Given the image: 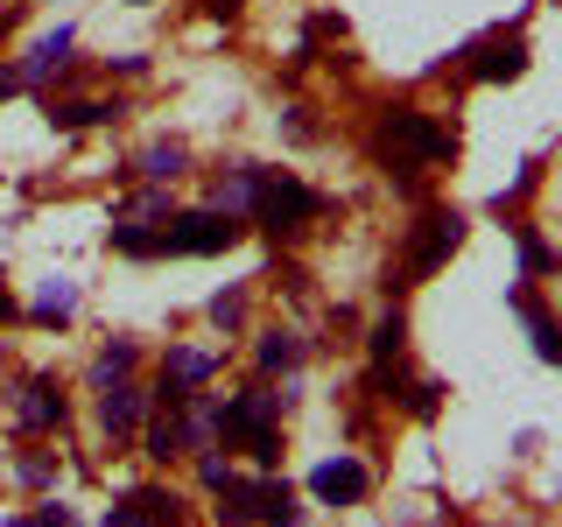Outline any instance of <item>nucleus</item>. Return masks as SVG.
<instances>
[{
	"mask_svg": "<svg viewBox=\"0 0 562 527\" xmlns=\"http://www.w3.org/2000/svg\"><path fill=\"white\" fill-rule=\"evenodd\" d=\"M70 310H78V289H70L64 274H57V281H43V295H35V316H43V324H64Z\"/></svg>",
	"mask_w": 562,
	"mask_h": 527,
	"instance_id": "nucleus-13",
	"label": "nucleus"
},
{
	"mask_svg": "<svg viewBox=\"0 0 562 527\" xmlns=\"http://www.w3.org/2000/svg\"><path fill=\"white\" fill-rule=\"evenodd\" d=\"M8 316H14V303H8V295H0V324H8Z\"/></svg>",
	"mask_w": 562,
	"mask_h": 527,
	"instance_id": "nucleus-26",
	"label": "nucleus"
},
{
	"mask_svg": "<svg viewBox=\"0 0 562 527\" xmlns=\"http://www.w3.org/2000/svg\"><path fill=\"white\" fill-rule=\"evenodd\" d=\"M105 527H140V514H134V506H120V514H105Z\"/></svg>",
	"mask_w": 562,
	"mask_h": 527,
	"instance_id": "nucleus-24",
	"label": "nucleus"
},
{
	"mask_svg": "<svg viewBox=\"0 0 562 527\" xmlns=\"http://www.w3.org/2000/svg\"><path fill=\"white\" fill-rule=\"evenodd\" d=\"M394 351H401V316H386L373 330V359H394Z\"/></svg>",
	"mask_w": 562,
	"mask_h": 527,
	"instance_id": "nucleus-21",
	"label": "nucleus"
},
{
	"mask_svg": "<svg viewBox=\"0 0 562 527\" xmlns=\"http://www.w3.org/2000/svg\"><path fill=\"white\" fill-rule=\"evenodd\" d=\"M295 359H303V345H295L289 330H274V338L260 345V366H268V373H274V366H295Z\"/></svg>",
	"mask_w": 562,
	"mask_h": 527,
	"instance_id": "nucleus-17",
	"label": "nucleus"
},
{
	"mask_svg": "<svg viewBox=\"0 0 562 527\" xmlns=\"http://www.w3.org/2000/svg\"><path fill=\"white\" fill-rule=\"evenodd\" d=\"M310 485H316V500L351 506V500L366 492V464H359V457H330V464H316V471H310Z\"/></svg>",
	"mask_w": 562,
	"mask_h": 527,
	"instance_id": "nucleus-4",
	"label": "nucleus"
},
{
	"mask_svg": "<svg viewBox=\"0 0 562 527\" xmlns=\"http://www.w3.org/2000/svg\"><path fill=\"white\" fill-rule=\"evenodd\" d=\"M183 450V429H176V422H155L148 429V457H176Z\"/></svg>",
	"mask_w": 562,
	"mask_h": 527,
	"instance_id": "nucleus-18",
	"label": "nucleus"
},
{
	"mask_svg": "<svg viewBox=\"0 0 562 527\" xmlns=\"http://www.w3.org/2000/svg\"><path fill=\"white\" fill-rule=\"evenodd\" d=\"M520 43H492L485 57H479V78H520Z\"/></svg>",
	"mask_w": 562,
	"mask_h": 527,
	"instance_id": "nucleus-15",
	"label": "nucleus"
},
{
	"mask_svg": "<svg viewBox=\"0 0 562 527\" xmlns=\"http://www.w3.org/2000/svg\"><path fill=\"white\" fill-rule=\"evenodd\" d=\"M211 316H218V324H239V295H233V289L211 295Z\"/></svg>",
	"mask_w": 562,
	"mask_h": 527,
	"instance_id": "nucleus-22",
	"label": "nucleus"
},
{
	"mask_svg": "<svg viewBox=\"0 0 562 527\" xmlns=\"http://www.w3.org/2000/svg\"><path fill=\"white\" fill-rule=\"evenodd\" d=\"M127 506L140 514V527H176V520H183V500H176V492H162V485H140Z\"/></svg>",
	"mask_w": 562,
	"mask_h": 527,
	"instance_id": "nucleus-9",
	"label": "nucleus"
},
{
	"mask_svg": "<svg viewBox=\"0 0 562 527\" xmlns=\"http://www.w3.org/2000/svg\"><path fill=\"white\" fill-rule=\"evenodd\" d=\"M99 422H105L113 444H120V436H134L140 429V394H134V386H113V394L99 401Z\"/></svg>",
	"mask_w": 562,
	"mask_h": 527,
	"instance_id": "nucleus-8",
	"label": "nucleus"
},
{
	"mask_svg": "<svg viewBox=\"0 0 562 527\" xmlns=\"http://www.w3.org/2000/svg\"><path fill=\"white\" fill-rule=\"evenodd\" d=\"M8 22H14V8H0V29H8Z\"/></svg>",
	"mask_w": 562,
	"mask_h": 527,
	"instance_id": "nucleus-27",
	"label": "nucleus"
},
{
	"mask_svg": "<svg viewBox=\"0 0 562 527\" xmlns=\"http://www.w3.org/2000/svg\"><path fill=\"white\" fill-rule=\"evenodd\" d=\"M57 127H92V120H120V105H99V99H70V105H57Z\"/></svg>",
	"mask_w": 562,
	"mask_h": 527,
	"instance_id": "nucleus-14",
	"label": "nucleus"
},
{
	"mask_svg": "<svg viewBox=\"0 0 562 527\" xmlns=\"http://www.w3.org/2000/svg\"><path fill=\"white\" fill-rule=\"evenodd\" d=\"M22 422H29V429H57V422H64V394L49 380H29L22 386Z\"/></svg>",
	"mask_w": 562,
	"mask_h": 527,
	"instance_id": "nucleus-7",
	"label": "nucleus"
},
{
	"mask_svg": "<svg viewBox=\"0 0 562 527\" xmlns=\"http://www.w3.org/2000/svg\"><path fill=\"white\" fill-rule=\"evenodd\" d=\"M64 57H70V29H49L43 43L29 49V64H22V85H43V78H49V70H57Z\"/></svg>",
	"mask_w": 562,
	"mask_h": 527,
	"instance_id": "nucleus-10",
	"label": "nucleus"
},
{
	"mask_svg": "<svg viewBox=\"0 0 562 527\" xmlns=\"http://www.w3.org/2000/svg\"><path fill=\"white\" fill-rule=\"evenodd\" d=\"M239 225L225 218V211H183V218H169L162 233H155V254H218V246H233Z\"/></svg>",
	"mask_w": 562,
	"mask_h": 527,
	"instance_id": "nucleus-2",
	"label": "nucleus"
},
{
	"mask_svg": "<svg viewBox=\"0 0 562 527\" xmlns=\"http://www.w3.org/2000/svg\"><path fill=\"white\" fill-rule=\"evenodd\" d=\"M373 155L386 162V176H394V183H415V162H443V155H450V134L436 127L429 113H408V105H401V113L380 120Z\"/></svg>",
	"mask_w": 562,
	"mask_h": 527,
	"instance_id": "nucleus-1",
	"label": "nucleus"
},
{
	"mask_svg": "<svg viewBox=\"0 0 562 527\" xmlns=\"http://www.w3.org/2000/svg\"><path fill=\"white\" fill-rule=\"evenodd\" d=\"M14 85H22V70H8V64H0V99H8Z\"/></svg>",
	"mask_w": 562,
	"mask_h": 527,
	"instance_id": "nucleus-25",
	"label": "nucleus"
},
{
	"mask_svg": "<svg viewBox=\"0 0 562 527\" xmlns=\"http://www.w3.org/2000/svg\"><path fill=\"white\" fill-rule=\"evenodd\" d=\"M457 239H464V218H457V211H429V218H422V233H415V268L429 274Z\"/></svg>",
	"mask_w": 562,
	"mask_h": 527,
	"instance_id": "nucleus-5",
	"label": "nucleus"
},
{
	"mask_svg": "<svg viewBox=\"0 0 562 527\" xmlns=\"http://www.w3.org/2000/svg\"><path fill=\"white\" fill-rule=\"evenodd\" d=\"M29 527H70V514H64V506H43V514H35Z\"/></svg>",
	"mask_w": 562,
	"mask_h": 527,
	"instance_id": "nucleus-23",
	"label": "nucleus"
},
{
	"mask_svg": "<svg viewBox=\"0 0 562 527\" xmlns=\"http://www.w3.org/2000/svg\"><path fill=\"white\" fill-rule=\"evenodd\" d=\"M134 169H140V176H155V183H176V176L190 169V148H183V141H148Z\"/></svg>",
	"mask_w": 562,
	"mask_h": 527,
	"instance_id": "nucleus-6",
	"label": "nucleus"
},
{
	"mask_svg": "<svg viewBox=\"0 0 562 527\" xmlns=\"http://www.w3.org/2000/svg\"><path fill=\"white\" fill-rule=\"evenodd\" d=\"M254 520H268V527H295V520H303V506H295V492H289V485H260Z\"/></svg>",
	"mask_w": 562,
	"mask_h": 527,
	"instance_id": "nucleus-11",
	"label": "nucleus"
},
{
	"mask_svg": "<svg viewBox=\"0 0 562 527\" xmlns=\"http://www.w3.org/2000/svg\"><path fill=\"white\" fill-rule=\"evenodd\" d=\"M198 380H211V351H169V366H162V386H198Z\"/></svg>",
	"mask_w": 562,
	"mask_h": 527,
	"instance_id": "nucleus-12",
	"label": "nucleus"
},
{
	"mask_svg": "<svg viewBox=\"0 0 562 527\" xmlns=\"http://www.w3.org/2000/svg\"><path fill=\"white\" fill-rule=\"evenodd\" d=\"M520 260H527V274H549V268H555V254H549V246H541L535 233L520 239Z\"/></svg>",
	"mask_w": 562,
	"mask_h": 527,
	"instance_id": "nucleus-20",
	"label": "nucleus"
},
{
	"mask_svg": "<svg viewBox=\"0 0 562 527\" xmlns=\"http://www.w3.org/2000/svg\"><path fill=\"white\" fill-rule=\"evenodd\" d=\"M254 211L274 225V233H303V225H310L324 204H316L303 183H289V176H281V183H274V176H260V190H254Z\"/></svg>",
	"mask_w": 562,
	"mask_h": 527,
	"instance_id": "nucleus-3",
	"label": "nucleus"
},
{
	"mask_svg": "<svg viewBox=\"0 0 562 527\" xmlns=\"http://www.w3.org/2000/svg\"><path fill=\"white\" fill-rule=\"evenodd\" d=\"M127 366H134V345H105V351H99V366H92V380H99V386H113L120 373H127Z\"/></svg>",
	"mask_w": 562,
	"mask_h": 527,
	"instance_id": "nucleus-16",
	"label": "nucleus"
},
{
	"mask_svg": "<svg viewBox=\"0 0 562 527\" xmlns=\"http://www.w3.org/2000/svg\"><path fill=\"white\" fill-rule=\"evenodd\" d=\"M520 310H527V303H520ZM527 316H535V351H541V359L555 366V359H562V345H555V324H549L541 310H527Z\"/></svg>",
	"mask_w": 562,
	"mask_h": 527,
	"instance_id": "nucleus-19",
	"label": "nucleus"
}]
</instances>
